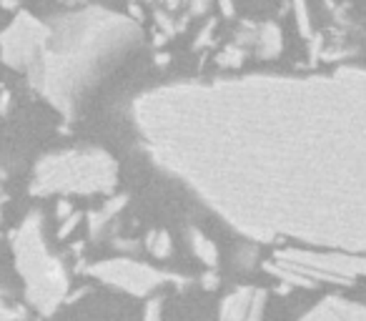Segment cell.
Segmentation results:
<instances>
[{
  "instance_id": "1",
  "label": "cell",
  "mask_w": 366,
  "mask_h": 321,
  "mask_svg": "<svg viewBox=\"0 0 366 321\" xmlns=\"http://www.w3.org/2000/svg\"><path fill=\"white\" fill-rule=\"evenodd\" d=\"M156 163L254 241L364 254V71L163 88L136 103Z\"/></svg>"
},
{
  "instance_id": "2",
  "label": "cell",
  "mask_w": 366,
  "mask_h": 321,
  "mask_svg": "<svg viewBox=\"0 0 366 321\" xmlns=\"http://www.w3.org/2000/svg\"><path fill=\"white\" fill-rule=\"evenodd\" d=\"M15 269L23 278L25 299L38 314L51 316L66 301L71 278L58 256L53 254L43 236L40 213H28L13 234Z\"/></svg>"
},
{
  "instance_id": "3",
  "label": "cell",
  "mask_w": 366,
  "mask_h": 321,
  "mask_svg": "<svg viewBox=\"0 0 366 321\" xmlns=\"http://www.w3.org/2000/svg\"><path fill=\"white\" fill-rule=\"evenodd\" d=\"M116 160L98 148H71L43 156L30 181L36 196H93L116 189Z\"/></svg>"
},
{
  "instance_id": "4",
  "label": "cell",
  "mask_w": 366,
  "mask_h": 321,
  "mask_svg": "<svg viewBox=\"0 0 366 321\" xmlns=\"http://www.w3.org/2000/svg\"><path fill=\"white\" fill-rule=\"evenodd\" d=\"M273 263L291 269L293 274L308 278L311 284H319V281L354 284L364 271V254H346V251H331V248L284 246L273 254Z\"/></svg>"
},
{
  "instance_id": "5",
  "label": "cell",
  "mask_w": 366,
  "mask_h": 321,
  "mask_svg": "<svg viewBox=\"0 0 366 321\" xmlns=\"http://www.w3.org/2000/svg\"><path fill=\"white\" fill-rule=\"evenodd\" d=\"M88 274L106 286H113L118 292H125L131 296H151L158 286L173 281V274L161 271L151 263H141L133 259H108L88 266Z\"/></svg>"
},
{
  "instance_id": "6",
  "label": "cell",
  "mask_w": 366,
  "mask_h": 321,
  "mask_svg": "<svg viewBox=\"0 0 366 321\" xmlns=\"http://www.w3.org/2000/svg\"><path fill=\"white\" fill-rule=\"evenodd\" d=\"M48 30L45 25L36 23L30 15H21L18 21L3 33V58L15 68H23L25 63L36 58L38 48H43Z\"/></svg>"
},
{
  "instance_id": "7",
  "label": "cell",
  "mask_w": 366,
  "mask_h": 321,
  "mask_svg": "<svg viewBox=\"0 0 366 321\" xmlns=\"http://www.w3.org/2000/svg\"><path fill=\"white\" fill-rule=\"evenodd\" d=\"M296 321H366V311L359 301L326 296Z\"/></svg>"
},
{
  "instance_id": "8",
  "label": "cell",
  "mask_w": 366,
  "mask_h": 321,
  "mask_svg": "<svg viewBox=\"0 0 366 321\" xmlns=\"http://www.w3.org/2000/svg\"><path fill=\"white\" fill-rule=\"evenodd\" d=\"M251 294H254V289H246V286L228 294L226 299H223V304H221V321L246 319V311H249V304H251Z\"/></svg>"
},
{
  "instance_id": "9",
  "label": "cell",
  "mask_w": 366,
  "mask_h": 321,
  "mask_svg": "<svg viewBox=\"0 0 366 321\" xmlns=\"http://www.w3.org/2000/svg\"><path fill=\"white\" fill-rule=\"evenodd\" d=\"M188 246H191V251H193V256H196L198 261L206 263L208 269L216 266V261H219V248H216V243H213L204 231H198V228H188Z\"/></svg>"
},
{
  "instance_id": "10",
  "label": "cell",
  "mask_w": 366,
  "mask_h": 321,
  "mask_svg": "<svg viewBox=\"0 0 366 321\" xmlns=\"http://www.w3.org/2000/svg\"><path fill=\"white\" fill-rule=\"evenodd\" d=\"M146 248L156 259H169L173 254V241H171L169 231H154V234H148Z\"/></svg>"
},
{
  "instance_id": "11",
  "label": "cell",
  "mask_w": 366,
  "mask_h": 321,
  "mask_svg": "<svg viewBox=\"0 0 366 321\" xmlns=\"http://www.w3.org/2000/svg\"><path fill=\"white\" fill-rule=\"evenodd\" d=\"M264 309H266V292H264V289H254V294H251L249 311H246V319H243V321H261V316H264Z\"/></svg>"
},
{
  "instance_id": "12",
  "label": "cell",
  "mask_w": 366,
  "mask_h": 321,
  "mask_svg": "<svg viewBox=\"0 0 366 321\" xmlns=\"http://www.w3.org/2000/svg\"><path fill=\"white\" fill-rule=\"evenodd\" d=\"M269 33H271L269 38L266 36L258 38V45H261V56H264V58H271V56H276V53L281 51V43H278V30L273 28V25H269Z\"/></svg>"
},
{
  "instance_id": "13",
  "label": "cell",
  "mask_w": 366,
  "mask_h": 321,
  "mask_svg": "<svg viewBox=\"0 0 366 321\" xmlns=\"http://www.w3.org/2000/svg\"><path fill=\"white\" fill-rule=\"evenodd\" d=\"M143 321H163V304L161 299H148L143 309Z\"/></svg>"
},
{
  "instance_id": "14",
  "label": "cell",
  "mask_w": 366,
  "mask_h": 321,
  "mask_svg": "<svg viewBox=\"0 0 366 321\" xmlns=\"http://www.w3.org/2000/svg\"><path fill=\"white\" fill-rule=\"evenodd\" d=\"M0 321H23V314L13 304H8V299L0 294Z\"/></svg>"
},
{
  "instance_id": "15",
  "label": "cell",
  "mask_w": 366,
  "mask_h": 321,
  "mask_svg": "<svg viewBox=\"0 0 366 321\" xmlns=\"http://www.w3.org/2000/svg\"><path fill=\"white\" fill-rule=\"evenodd\" d=\"M81 213H71L66 221H60V228H58V239H68V236L73 234L75 228H78V224H81Z\"/></svg>"
},
{
  "instance_id": "16",
  "label": "cell",
  "mask_w": 366,
  "mask_h": 321,
  "mask_svg": "<svg viewBox=\"0 0 366 321\" xmlns=\"http://www.w3.org/2000/svg\"><path fill=\"white\" fill-rule=\"evenodd\" d=\"M71 213H73V209H71V201H68V198H60V201H58V221H66Z\"/></svg>"
},
{
  "instance_id": "17",
  "label": "cell",
  "mask_w": 366,
  "mask_h": 321,
  "mask_svg": "<svg viewBox=\"0 0 366 321\" xmlns=\"http://www.w3.org/2000/svg\"><path fill=\"white\" fill-rule=\"evenodd\" d=\"M204 286H208V289H213V286H216V276H213V274H208V276H204Z\"/></svg>"
}]
</instances>
